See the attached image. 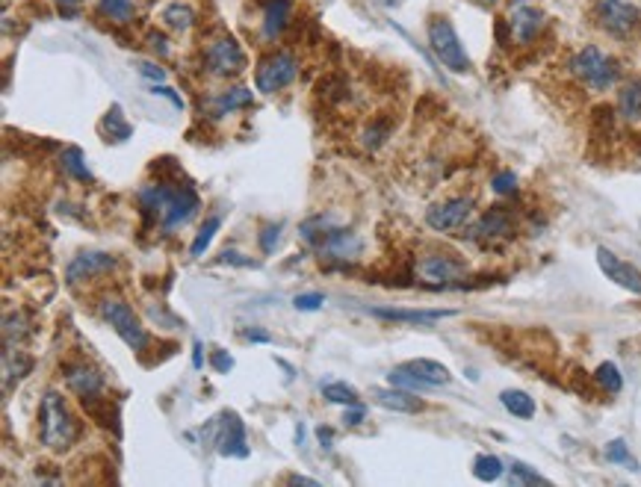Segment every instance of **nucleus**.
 <instances>
[{
    "label": "nucleus",
    "mask_w": 641,
    "mask_h": 487,
    "mask_svg": "<svg viewBox=\"0 0 641 487\" xmlns=\"http://www.w3.org/2000/svg\"><path fill=\"white\" fill-rule=\"evenodd\" d=\"M136 198H139V210H142V216H145L148 228L160 224L165 234H172L175 228H181V224L193 222V216L201 207V198L189 184L169 186L165 181H160V184L142 186Z\"/></svg>",
    "instance_id": "1"
},
{
    "label": "nucleus",
    "mask_w": 641,
    "mask_h": 487,
    "mask_svg": "<svg viewBox=\"0 0 641 487\" xmlns=\"http://www.w3.org/2000/svg\"><path fill=\"white\" fill-rule=\"evenodd\" d=\"M39 434H42L45 449H51V452H68V449L80 441V422L56 390H47L42 399Z\"/></svg>",
    "instance_id": "2"
},
{
    "label": "nucleus",
    "mask_w": 641,
    "mask_h": 487,
    "mask_svg": "<svg viewBox=\"0 0 641 487\" xmlns=\"http://www.w3.org/2000/svg\"><path fill=\"white\" fill-rule=\"evenodd\" d=\"M302 236L311 243L319 257L328 260H352L364 252V240L349 228H340L331 216H314L302 224Z\"/></svg>",
    "instance_id": "3"
},
{
    "label": "nucleus",
    "mask_w": 641,
    "mask_h": 487,
    "mask_svg": "<svg viewBox=\"0 0 641 487\" xmlns=\"http://www.w3.org/2000/svg\"><path fill=\"white\" fill-rule=\"evenodd\" d=\"M571 71L586 83L588 89H595V92H603V89L615 86L618 77H621V65L615 63L612 56L603 54L600 47H595V45L583 47V51H579L571 59Z\"/></svg>",
    "instance_id": "4"
},
{
    "label": "nucleus",
    "mask_w": 641,
    "mask_h": 487,
    "mask_svg": "<svg viewBox=\"0 0 641 487\" xmlns=\"http://www.w3.org/2000/svg\"><path fill=\"white\" fill-rule=\"evenodd\" d=\"M429 47L435 51V56L441 59V65H446L449 71H456V75H465L470 71V56L465 51V45H461L458 33L453 27V21L446 15H435L429 21Z\"/></svg>",
    "instance_id": "5"
},
{
    "label": "nucleus",
    "mask_w": 641,
    "mask_h": 487,
    "mask_svg": "<svg viewBox=\"0 0 641 487\" xmlns=\"http://www.w3.org/2000/svg\"><path fill=\"white\" fill-rule=\"evenodd\" d=\"M101 313L106 323L113 325L115 334L122 337L127 349H134V352L148 349V331H145V325H142V319L136 316V311L125 299H115V295L113 299H104Z\"/></svg>",
    "instance_id": "6"
},
{
    "label": "nucleus",
    "mask_w": 641,
    "mask_h": 487,
    "mask_svg": "<svg viewBox=\"0 0 641 487\" xmlns=\"http://www.w3.org/2000/svg\"><path fill=\"white\" fill-rule=\"evenodd\" d=\"M207 434H213V443L222 458H248V432L236 411H222L207 425Z\"/></svg>",
    "instance_id": "7"
},
{
    "label": "nucleus",
    "mask_w": 641,
    "mask_h": 487,
    "mask_svg": "<svg viewBox=\"0 0 641 487\" xmlns=\"http://www.w3.org/2000/svg\"><path fill=\"white\" fill-rule=\"evenodd\" d=\"M295 75H299L295 56L287 51H275V54L260 59V65L255 71V86H257V92L272 94V92H281L284 86H290Z\"/></svg>",
    "instance_id": "8"
},
{
    "label": "nucleus",
    "mask_w": 641,
    "mask_h": 487,
    "mask_svg": "<svg viewBox=\"0 0 641 487\" xmlns=\"http://www.w3.org/2000/svg\"><path fill=\"white\" fill-rule=\"evenodd\" d=\"M595 15L600 27L612 35H618V39H626L641 21V12L633 0H597Z\"/></svg>",
    "instance_id": "9"
},
{
    "label": "nucleus",
    "mask_w": 641,
    "mask_h": 487,
    "mask_svg": "<svg viewBox=\"0 0 641 487\" xmlns=\"http://www.w3.org/2000/svg\"><path fill=\"white\" fill-rule=\"evenodd\" d=\"M205 59H207V71L216 77H236V75H243L248 65L243 45L236 42L234 35H222V39L213 42L205 51Z\"/></svg>",
    "instance_id": "10"
},
{
    "label": "nucleus",
    "mask_w": 641,
    "mask_h": 487,
    "mask_svg": "<svg viewBox=\"0 0 641 487\" xmlns=\"http://www.w3.org/2000/svg\"><path fill=\"white\" fill-rule=\"evenodd\" d=\"M473 216V198H446V201H437L429 210H426V224L432 231H441V234H453L458 228H465Z\"/></svg>",
    "instance_id": "11"
},
{
    "label": "nucleus",
    "mask_w": 641,
    "mask_h": 487,
    "mask_svg": "<svg viewBox=\"0 0 641 487\" xmlns=\"http://www.w3.org/2000/svg\"><path fill=\"white\" fill-rule=\"evenodd\" d=\"M115 269V257L106 252H80L71 263L65 266V283L68 287H77L83 281H92L98 275Z\"/></svg>",
    "instance_id": "12"
},
{
    "label": "nucleus",
    "mask_w": 641,
    "mask_h": 487,
    "mask_svg": "<svg viewBox=\"0 0 641 487\" xmlns=\"http://www.w3.org/2000/svg\"><path fill=\"white\" fill-rule=\"evenodd\" d=\"M417 269H420V275L426 281L444 283V287H449V283H458V278L467 275V263L456 254H429V257L420 260Z\"/></svg>",
    "instance_id": "13"
},
{
    "label": "nucleus",
    "mask_w": 641,
    "mask_h": 487,
    "mask_svg": "<svg viewBox=\"0 0 641 487\" xmlns=\"http://www.w3.org/2000/svg\"><path fill=\"white\" fill-rule=\"evenodd\" d=\"M597 266L612 283H618V287H624L633 295H641V272L633 263H626V260H621L609 248H597Z\"/></svg>",
    "instance_id": "14"
},
{
    "label": "nucleus",
    "mask_w": 641,
    "mask_h": 487,
    "mask_svg": "<svg viewBox=\"0 0 641 487\" xmlns=\"http://www.w3.org/2000/svg\"><path fill=\"white\" fill-rule=\"evenodd\" d=\"M512 234H515V216H512V210H506V207H491L470 228V236L476 243H496V240H506V236H512Z\"/></svg>",
    "instance_id": "15"
},
{
    "label": "nucleus",
    "mask_w": 641,
    "mask_h": 487,
    "mask_svg": "<svg viewBox=\"0 0 641 487\" xmlns=\"http://www.w3.org/2000/svg\"><path fill=\"white\" fill-rule=\"evenodd\" d=\"M506 24H508V33H512V39L520 42V45H526V42H532L541 33L544 12L536 9V6H529V4H517Z\"/></svg>",
    "instance_id": "16"
},
{
    "label": "nucleus",
    "mask_w": 641,
    "mask_h": 487,
    "mask_svg": "<svg viewBox=\"0 0 641 487\" xmlns=\"http://www.w3.org/2000/svg\"><path fill=\"white\" fill-rule=\"evenodd\" d=\"M63 375H65L68 390H71V393H75L77 399H80V396L101 393V390H104V375L95 370V366L83 363V361L65 363V366H63Z\"/></svg>",
    "instance_id": "17"
},
{
    "label": "nucleus",
    "mask_w": 641,
    "mask_h": 487,
    "mask_svg": "<svg viewBox=\"0 0 641 487\" xmlns=\"http://www.w3.org/2000/svg\"><path fill=\"white\" fill-rule=\"evenodd\" d=\"M366 313L385 323H411V325H432L441 319L456 316V311H408V307H366Z\"/></svg>",
    "instance_id": "18"
},
{
    "label": "nucleus",
    "mask_w": 641,
    "mask_h": 487,
    "mask_svg": "<svg viewBox=\"0 0 641 487\" xmlns=\"http://www.w3.org/2000/svg\"><path fill=\"white\" fill-rule=\"evenodd\" d=\"M80 405L86 411V417L95 420L101 425V429H113V434L122 432V425H118V405H110V399L101 393H92V396H80Z\"/></svg>",
    "instance_id": "19"
},
{
    "label": "nucleus",
    "mask_w": 641,
    "mask_h": 487,
    "mask_svg": "<svg viewBox=\"0 0 641 487\" xmlns=\"http://www.w3.org/2000/svg\"><path fill=\"white\" fill-rule=\"evenodd\" d=\"M373 399L378 402L382 408L387 411H396V413H420L423 411V402L417 396H411V390H402V387H394L390 390H373Z\"/></svg>",
    "instance_id": "20"
},
{
    "label": "nucleus",
    "mask_w": 641,
    "mask_h": 487,
    "mask_svg": "<svg viewBox=\"0 0 641 487\" xmlns=\"http://www.w3.org/2000/svg\"><path fill=\"white\" fill-rule=\"evenodd\" d=\"M290 12H293V0H269L264 9V35L266 39H278V35L287 30Z\"/></svg>",
    "instance_id": "21"
},
{
    "label": "nucleus",
    "mask_w": 641,
    "mask_h": 487,
    "mask_svg": "<svg viewBox=\"0 0 641 487\" xmlns=\"http://www.w3.org/2000/svg\"><path fill=\"white\" fill-rule=\"evenodd\" d=\"M101 134H104V142H127L134 136V127H130L118 104H113L110 110H106V115L101 118Z\"/></svg>",
    "instance_id": "22"
},
{
    "label": "nucleus",
    "mask_w": 641,
    "mask_h": 487,
    "mask_svg": "<svg viewBox=\"0 0 641 487\" xmlns=\"http://www.w3.org/2000/svg\"><path fill=\"white\" fill-rule=\"evenodd\" d=\"M406 366V370H411L414 375H420L426 384H432V387H444V384H449V370L444 363H437V361H429V358H414V361H408V363H402Z\"/></svg>",
    "instance_id": "23"
},
{
    "label": "nucleus",
    "mask_w": 641,
    "mask_h": 487,
    "mask_svg": "<svg viewBox=\"0 0 641 487\" xmlns=\"http://www.w3.org/2000/svg\"><path fill=\"white\" fill-rule=\"evenodd\" d=\"M618 113L626 122H641V77L626 80L618 92Z\"/></svg>",
    "instance_id": "24"
},
{
    "label": "nucleus",
    "mask_w": 641,
    "mask_h": 487,
    "mask_svg": "<svg viewBox=\"0 0 641 487\" xmlns=\"http://www.w3.org/2000/svg\"><path fill=\"white\" fill-rule=\"evenodd\" d=\"M255 104V94L252 89H245V86H234L228 92H222L219 98H213V115H225V113H234V110H240V106H252Z\"/></svg>",
    "instance_id": "25"
},
{
    "label": "nucleus",
    "mask_w": 641,
    "mask_h": 487,
    "mask_svg": "<svg viewBox=\"0 0 641 487\" xmlns=\"http://www.w3.org/2000/svg\"><path fill=\"white\" fill-rule=\"evenodd\" d=\"M59 165H63V172L71 174L75 181L80 184H95V177L89 172V165H86V157H83V151L80 148H63V154H59Z\"/></svg>",
    "instance_id": "26"
},
{
    "label": "nucleus",
    "mask_w": 641,
    "mask_h": 487,
    "mask_svg": "<svg viewBox=\"0 0 641 487\" xmlns=\"http://www.w3.org/2000/svg\"><path fill=\"white\" fill-rule=\"evenodd\" d=\"M500 402H503V408L512 413V417H517V420H532V417H536V399H532L529 393H524V390H503Z\"/></svg>",
    "instance_id": "27"
},
{
    "label": "nucleus",
    "mask_w": 641,
    "mask_h": 487,
    "mask_svg": "<svg viewBox=\"0 0 641 487\" xmlns=\"http://www.w3.org/2000/svg\"><path fill=\"white\" fill-rule=\"evenodd\" d=\"M219 228H222V216H219V213H216V216H207V219H205V224H201V228H198L193 245H189V254H193V257H201V254H205Z\"/></svg>",
    "instance_id": "28"
},
{
    "label": "nucleus",
    "mask_w": 641,
    "mask_h": 487,
    "mask_svg": "<svg viewBox=\"0 0 641 487\" xmlns=\"http://www.w3.org/2000/svg\"><path fill=\"white\" fill-rule=\"evenodd\" d=\"M98 12L104 18L115 21V24H127V21H134V15H136L134 0H98Z\"/></svg>",
    "instance_id": "29"
},
{
    "label": "nucleus",
    "mask_w": 641,
    "mask_h": 487,
    "mask_svg": "<svg viewBox=\"0 0 641 487\" xmlns=\"http://www.w3.org/2000/svg\"><path fill=\"white\" fill-rule=\"evenodd\" d=\"M163 21H165V27L184 33V30L193 27L195 15H193V9H189L186 4H169V6L163 9Z\"/></svg>",
    "instance_id": "30"
},
{
    "label": "nucleus",
    "mask_w": 641,
    "mask_h": 487,
    "mask_svg": "<svg viewBox=\"0 0 641 487\" xmlns=\"http://www.w3.org/2000/svg\"><path fill=\"white\" fill-rule=\"evenodd\" d=\"M503 461L496 455H476V461H473V476L479 482H496L503 476Z\"/></svg>",
    "instance_id": "31"
},
{
    "label": "nucleus",
    "mask_w": 641,
    "mask_h": 487,
    "mask_svg": "<svg viewBox=\"0 0 641 487\" xmlns=\"http://www.w3.org/2000/svg\"><path fill=\"white\" fill-rule=\"evenodd\" d=\"M595 382H597V387L600 390H606V393H621V387H624V378H621V373H618V366H615L612 361H606V363H600L597 366V373H595Z\"/></svg>",
    "instance_id": "32"
},
{
    "label": "nucleus",
    "mask_w": 641,
    "mask_h": 487,
    "mask_svg": "<svg viewBox=\"0 0 641 487\" xmlns=\"http://www.w3.org/2000/svg\"><path fill=\"white\" fill-rule=\"evenodd\" d=\"M387 384L394 387H402V390H411V393H417V390H432V384H426L420 375H414L406 366H396V370L387 373Z\"/></svg>",
    "instance_id": "33"
},
{
    "label": "nucleus",
    "mask_w": 641,
    "mask_h": 487,
    "mask_svg": "<svg viewBox=\"0 0 641 487\" xmlns=\"http://www.w3.org/2000/svg\"><path fill=\"white\" fill-rule=\"evenodd\" d=\"M323 396L328 399V402H335V405H358V390L355 387H349V384H343V382H331V384H326L323 387Z\"/></svg>",
    "instance_id": "34"
},
{
    "label": "nucleus",
    "mask_w": 641,
    "mask_h": 487,
    "mask_svg": "<svg viewBox=\"0 0 641 487\" xmlns=\"http://www.w3.org/2000/svg\"><path fill=\"white\" fill-rule=\"evenodd\" d=\"M508 482L512 484H550V479H544L541 472H536L529 464H524V461H512V467H508Z\"/></svg>",
    "instance_id": "35"
},
{
    "label": "nucleus",
    "mask_w": 641,
    "mask_h": 487,
    "mask_svg": "<svg viewBox=\"0 0 641 487\" xmlns=\"http://www.w3.org/2000/svg\"><path fill=\"white\" fill-rule=\"evenodd\" d=\"M390 134H394V124H390V122H382V118H378V122H373L370 127L364 130V145L370 148V151L382 148Z\"/></svg>",
    "instance_id": "36"
},
{
    "label": "nucleus",
    "mask_w": 641,
    "mask_h": 487,
    "mask_svg": "<svg viewBox=\"0 0 641 487\" xmlns=\"http://www.w3.org/2000/svg\"><path fill=\"white\" fill-rule=\"evenodd\" d=\"M281 231H284V224H281V222L266 224V228L260 231V236H257L260 252H264V254H275V248H278V243H281Z\"/></svg>",
    "instance_id": "37"
},
{
    "label": "nucleus",
    "mask_w": 641,
    "mask_h": 487,
    "mask_svg": "<svg viewBox=\"0 0 641 487\" xmlns=\"http://www.w3.org/2000/svg\"><path fill=\"white\" fill-rule=\"evenodd\" d=\"M4 370H6V387H9V382H12V352H4ZM33 370V358H27V354H21L18 349H15V373L24 378ZM18 382V378H15Z\"/></svg>",
    "instance_id": "38"
},
{
    "label": "nucleus",
    "mask_w": 641,
    "mask_h": 487,
    "mask_svg": "<svg viewBox=\"0 0 641 487\" xmlns=\"http://www.w3.org/2000/svg\"><path fill=\"white\" fill-rule=\"evenodd\" d=\"M323 304H326V295H323V293H299V295L293 299L295 311H305V313L323 311Z\"/></svg>",
    "instance_id": "39"
},
{
    "label": "nucleus",
    "mask_w": 641,
    "mask_h": 487,
    "mask_svg": "<svg viewBox=\"0 0 641 487\" xmlns=\"http://www.w3.org/2000/svg\"><path fill=\"white\" fill-rule=\"evenodd\" d=\"M606 458L612 461V464H626L630 470H638V467H636V461L630 458V449H626V443H624V441H612V443H609V449H606Z\"/></svg>",
    "instance_id": "40"
},
{
    "label": "nucleus",
    "mask_w": 641,
    "mask_h": 487,
    "mask_svg": "<svg viewBox=\"0 0 641 487\" xmlns=\"http://www.w3.org/2000/svg\"><path fill=\"white\" fill-rule=\"evenodd\" d=\"M491 189H494L496 195H508V193H515V189H517V174H515V172H500V174H494Z\"/></svg>",
    "instance_id": "41"
},
{
    "label": "nucleus",
    "mask_w": 641,
    "mask_h": 487,
    "mask_svg": "<svg viewBox=\"0 0 641 487\" xmlns=\"http://www.w3.org/2000/svg\"><path fill=\"white\" fill-rule=\"evenodd\" d=\"M210 366H213V370H216L219 375H228V373L234 370V358H231V354L225 352V349H216V352L210 354Z\"/></svg>",
    "instance_id": "42"
},
{
    "label": "nucleus",
    "mask_w": 641,
    "mask_h": 487,
    "mask_svg": "<svg viewBox=\"0 0 641 487\" xmlns=\"http://www.w3.org/2000/svg\"><path fill=\"white\" fill-rule=\"evenodd\" d=\"M219 263H228V266H245V269H257V260L252 257H240V252H234V248H225Z\"/></svg>",
    "instance_id": "43"
},
{
    "label": "nucleus",
    "mask_w": 641,
    "mask_h": 487,
    "mask_svg": "<svg viewBox=\"0 0 641 487\" xmlns=\"http://www.w3.org/2000/svg\"><path fill=\"white\" fill-rule=\"evenodd\" d=\"M136 71H139L142 77L154 80V83H163V80H165V71H163L160 65H154V63H145V59H142V63H136Z\"/></svg>",
    "instance_id": "44"
},
{
    "label": "nucleus",
    "mask_w": 641,
    "mask_h": 487,
    "mask_svg": "<svg viewBox=\"0 0 641 487\" xmlns=\"http://www.w3.org/2000/svg\"><path fill=\"white\" fill-rule=\"evenodd\" d=\"M148 92H151V94H163V98H169V101L175 104V110H184V98H181V94H177L175 89H169V86H163V83H160V86L154 83Z\"/></svg>",
    "instance_id": "45"
},
{
    "label": "nucleus",
    "mask_w": 641,
    "mask_h": 487,
    "mask_svg": "<svg viewBox=\"0 0 641 487\" xmlns=\"http://www.w3.org/2000/svg\"><path fill=\"white\" fill-rule=\"evenodd\" d=\"M343 420H346L349 425H361V422H364V408H361V402H358V405H349L346 413H343Z\"/></svg>",
    "instance_id": "46"
},
{
    "label": "nucleus",
    "mask_w": 641,
    "mask_h": 487,
    "mask_svg": "<svg viewBox=\"0 0 641 487\" xmlns=\"http://www.w3.org/2000/svg\"><path fill=\"white\" fill-rule=\"evenodd\" d=\"M148 45H151L160 56L169 54V45H165V35H163V33H151V35H148Z\"/></svg>",
    "instance_id": "47"
},
{
    "label": "nucleus",
    "mask_w": 641,
    "mask_h": 487,
    "mask_svg": "<svg viewBox=\"0 0 641 487\" xmlns=\"http://www.w3.org/2000/svg\"><path fill=\"white\" fill-rule=\"evenodd\" d=\"M56 4H59V12L68 15V18H75L77 9H80V0H56Z\"/></svg>",
    "instance_id": "48"
},
{
    "label": "nucleus",
    "mask_w": 641,
    "mask_h": 487,
    "mask_svg": "<svg viewBox=\"0 0 641 487\" xmlns=\"http://www.w3.org/2000/svg\"><path fill=\"white\" fill-rule=\"evenodd\" d=\"M245 337L252 340V343H272V337L266 334V331H257V328H252V331H245Z\"/></svg>",
    "instance_id": "49"
},
{
    "label": "nucleus",
    "mask_w": 641,
    "mask_h": 487,
    "mask_svg": "<svg viewBox=\"0 0 641 487\" xmlns=\"http://www.w3.org/2000/svg\"><path fill=\"white\" fill-rule=\"evenodd\" d=\"M201 349H205L201 343H195V346H193V366H195V370L205 366V352H201Z\"/></svg>",
    "instance_id": "50"
},
{
    "label": "nucleus",
    "mask_w": 641,
    "mask_h": 487,
    "mask_svg": "<svg viewBox=\"0 0 641 487\" xmlns=\"http://www.w3.org/2000/svg\"><path fill=\"white\" fill-rule=\"evenodd\" d=\"M287 484H305V487H316V479H305V476H287Z\"/></svg>",
    "instance_id": "51"
},
{
    "label": "nucleus",
    "mask_w": 641,
    "mask_h": 487,
    "mask_svg": "<svg viewBox=\"0 0 641 487\" xmlns=\"http://www.w3.org/2000/svg\"><path fill=\"white\" fill-rule=\"evenodd\" d=\"M402 4H406V0H382V6H387V9H396Z\"/></svg>",
    "instance_id": "52"
}]
</instances>
